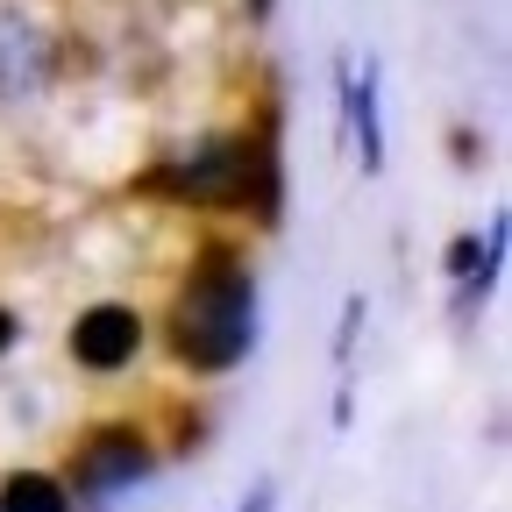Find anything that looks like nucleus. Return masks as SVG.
Returning <instances> with one entry per match:
<instances>
[{
	"instance_id": "f257e3e1",
	"label": "nucleus",
	"mask_w": 512,
	"mask_h": 512,
	"mask_svg": "<svg viewBox=\"0 0 512 512\" xmlns=\"http://www.w3.org/2000/svg\"><path fill=\"white\" fill-rule=\"evenodd\" d=\"M164 335H171V356L200 377H221V370L249 363V349H256V271L235 249H207L185 271Z\"/></svg>"
},
{
	"instance_id": "f03ea898",
	"label": "nucleus",
	"mask_w": 512,
	"mask_h": 512,
	"mask_svg": "<svg viewBox=\"0 0 512 512\" xmlns=\"http://www.w3.org/2000/svg\"><path fill=\"white\" fill-rule=\"evenodd\" d=\"M264 178L271 185V157L249 150L242 136H214L192 157H171L150 171V192L164 200H185V207H249V185Z\"/></svg>"
},
{
	"instance_id": "7ed1b4c3",
	"label": "nucleus",
	"mask_w": 512,
	"mask_h": 512,
	"mask_svg": "<svg viewBox=\"0 0 512 512\" xmlns=\"http://www.w3.org/2000/svg\"><path fill=\"white\" fill-rule=\"evenodd\" d=\"M157 470V448L136 427H93L79 441V498H114Z\"/></svg>"
},
{
	"instance_id": "20e7f679",
	"label": "nucleus",
	"mask_w": 512,
	"mask_h": 512,
	"mask_svg": "<svg viewBox=\"0 0 512 512\" xmlns=\"http://www.w3.org/2000/svg\"><path fill=\"white\" fill-rule=\"evenodd\" d=\"M64 349H72L79 370H100V377L107 370H128V363L143 356V313L121 306V299H100V306H86L72 320V342H64Z\"/></svg>"
},
{
	"instance_id": "39448f33",
	"label": "nucleus",
	"mask_w": 512,
	"mask_h": 512,
	"mask_svg": "<svg viewBox=\"0 0 512 512\" xmlns=\"http://www.w3.org/2000/svg\"><path fill=\"white\" fill-rule=\"evenodd\" d=\"M43 57H50V43H43V36H36L29 22H15V15L0 22V100L29 93V86H36V79L50 72Z\"/></svg>"
},
{
	"instance_id": "423d86ee",
	"label": "nucleus",
	"mask_w": 512,
	"mask_h": 512,
	"mask_svg": "<svg viewBox=\"0 0 512 512\" xmlns=\"http://www.w3.org/2000/svg\"><path fill=\"white\" fill-rule=\"evenodd\" d=\"M0 512H72V491L43 470H15L0 484Z\"/></svg>"
},
{
	"instance_id": "0eeeda50",
	"label": "nucleus",
	"mask_w": 512,
	"mask_h": 512,
	"mask_svg": "<svg viewBox=\"0 0 512 512\" xmlns=\"http://www.w3.org/2000/svg\"><path fill=\"white\" fill-rule=\"evenodd\" d=\"M349 114H356V136H363V164H384V136H377V79L363 72V86H349Z\"/></svg>"
},
{
	"instance_id": "6e6552de",
	"label": "nucleus",
	"mask_w": 512,
	"mask_h": 512,
	"mask_svg": "<svg viewBox=\"0 0 512 512\" xmlns=\"http://www.w3.org/2000/svg\"><path fill=\"white\" fill-rule=\"evenodd\" d=\"M15 342H22V320H15V313H8V306H0V356H8V349H15Z\"/></svg>"
},
{
	"instance_id": "1a4fd4ad",
	"label": "nucleus",
	"mask_w": 512,
	"mask_h": 512,
	"mask_svg": "<svg viewBox=\"0 0 512 512\" xmlns=\"http://www.w3.org/2000/svg\"><path fill=\"white\" fill-rule=\"evenodd\" d=\"M271 498H278V491H271V484H256V491H249V498H242V505H235V512H271Z\"/></svg>"
}]
</instances>
